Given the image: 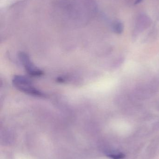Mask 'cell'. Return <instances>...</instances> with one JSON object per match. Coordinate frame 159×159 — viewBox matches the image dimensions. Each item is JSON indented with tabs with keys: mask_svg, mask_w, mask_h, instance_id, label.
Returning a JSON list of instances; mask_svg holds the SVG:
<instances>
[{
	"mask_svg": "<svg viewBox=\"0 0 159 159\" xmlns=\"http://www.w3.org/2000/svg\"><path fill=\"white\" fill-rule=\"evenodd\" d=\"M54 7L60 20L77 24L92 20L97 11L95 0H57Z\"/></svg>",
	"mask_w": 159,
	"mask_h": 159,
	"instance_id": "6da1fadb",
	"label": "cell"
},
{
	"mask_svg": "<svg viewBox=\"0 0 159 159\" xmlns=\"http://www.w3.org/2000/svg\"><path fill=\"white\" fill-rule=\"evenodd\" d=\"M13 84L18 90L29 95L36 97H44L43 93L37 89L27 77L21 75H16L12 80Z\"/></svg>",
	"mask_w": 159,
	"mask_h": 159,
	"instance_id": "7a4b0ae2",
	"label": "cell"
},
{
	"mask_svg": "<svg viewBox=\"0 0 159 159\" xmlns=\"http://www.w3.org/2000/svg\"><path fill=\"white\" fill-rule=\"evenodd\" d=\"M19 56L21 64L24 66L26 71L30 75L34 77H38L43 75L42 71L33 64L27 54L22 52L20 53Z\"/></svg>",
	"mask_w": 159,
	"mask_h": 159,
	"instance_id": "3957f363",
	"label": "cell"
},
{
	"mask_svg": "<svg viewBox=\"0 0 159 159\" xmlns=\"http://www.w3.org/2000/svg\"><path fill=\"white\" fill-rule=\"evenodd\" d=\"M151 20L150 18L145 14H141L137 18L135 26L136 32H141L150 26Z\"/></svg>",
	"mask_w": 159,
	"mask_h": 159,
	"instance_id": "277c9868",
	"label": "cell"
},
{
	"mask_svg": "<svg viewBox=\"0 0 159 159\" xmlns=\"http://www.w3.org/2000/svg\"><path fill=\"white\" fill-rule=\"evenodd\" d=\"M112 29L115 33L120 34L124 30V25L121 21L117 20L113 23Z\"/></svg>",
	"mask_w": 159,
	"mask_h": 159,
	"instance_id": "5b68a950",
	"label": "cell"
},
{
	"mask_svg": "<svg viewBox=\"0 0 159 159\" xmlns=\"http://www.w3.org/2000/svg\"><path fill=\"white\" fill-rule=\"evenodd\" d=\"M108 156L113 159H122L124 158L125 157L124 155L121 153L110 154V155H108Z\"/></svg>",
	"mask_w": 159,
	"mask_h": 159,
	"instance_id": "8992f818",
	"label": "cell"
},
{
	"mask_svg": "<svg viewBox=\"0 0 159 159\" xmlns=\"http://www.w3.org/2000/svg\"><path fill=\"white\" fill-rule=\"evenodd\" d=\"M143 1V0H135V2H134V4H138L142 2Z\"/></svg>",
	"mask_w": 159,
	"mask_h": 159,
	"instance_id": "52a82bcc",
	"label": "cell"
}]
</instances>
